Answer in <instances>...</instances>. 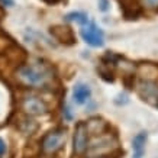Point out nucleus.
I'll list each match as a JSON object with an SVG mask.
<instances>
[{"label":"nucleus","instance_id":"obj_1","mask_svg":"<svg viewBox=\"0 0 158 158\" xmlns=\"http://www.w3.org/2000/svg\"><path fill=\"white\" fill-rule=\"evenodd\" d=\"M16 80L26 89L36 90H55V86L60 84L54 65L44 60L20 64L16 70Z\"/></svg>","mask_w":158,"mask_h":158},{"label":"nucleus","instance_id":"obj_2","mask_svg":"<svg viewBox=\"0 0 158 158\" xmlns=\"http://www.w3.org/2000/svg\"><path fill=\"white\" fill-rule=\"evenodd\" d=\"M67 139V128L65 126H57L54 129L48 131L41 139V152L45 155H55L60 154L65 145Z\"/></svg>","mask_w":158,"mask_h":158},{"label":"nucleus","instance_id":"obj_3","mask_svg":"<svg viewBox=\"0 0 158 158\" xmlns=\"http://www.w3.org/2000/svg\"><path fill=\"white\" fill-rule=\"evenodd\" d=\"M20 109H22V112L25 115H29V116H44L49 113L48 103L44 100L41 96L34 94V93H29V94L22 96Z\"/></svg>","mask_w":158,"mask_h":158},{"label":"nucleus","instance_id":"obj_4","mask_svg":"<svg viewBox=\"0 0 158 158\" xmlns=\"http://www.w3.org/2000/svg\"><path fill=\"white\" fill-rule=\"evenodd\" d=\"M90 144V134L87 129L86 120H78L74 128V135H73V152L74 155H83L87 152Z\"/></svg>","mask_w":158,"mask_h":158},{"label":"nucleus","instance_id":"obj_5","mask_svg":"<svg viewBox=\"0 0 158 158\" xmlns=\"http://www.w3.org/2000/svg\"><path fill=\"white\" fill-rule=\"evenodd\" d=\"M135 90L142 102L158 107V83L155 80H149V78L139 80L136 81Z\"/></svg>","mask_w":158,"mask_h":158},{"label":"nucleus","instance_id":"obj_6","mask_svg":"<svg viewBox=\"0 0 158 158\" xmlns=\"http://www.w3.org/2000/svg\"><path fill=\"white\" fill-rule=\"evenodd\" d=\"M81 38L93 48H102L105 45V32L94 22L87 23V26L84 25V28L81 29Z\"/></svg>","mask_w":158,"mask_h":158},{"label":"nucleus","instance_id":"obj_7","mask_svg":"<svg viewBox=\"0 0 158 158\" xmlns=\"http://www.w3.org/2000/svg\"><path fill=\"white\" fill-rule=\"evenodd\" d=\"M49 34L57 42L65 45V47H71L77 44V36L74 34V31L71 26L67 25H54L49 28Z\"/></svg>","mask_w":158,"mask_h":158},{"label":"nucleus","instance_id":"obj_8","mask_svg":"<svg viewBox=\"0 0 158 158\" xmlns=\"http://www.w3.org/2000/svg\"><path fill=\"white\" fill-rule=\"evenodd\" d=\"M86 125L87 129H89V134H90V138L100 136V135H105L112 131L110 122L103 119L102 116H91L89 120H86Z\"/></svg>","mask_w":158,"mask_h":158},{"label":"nucleus","instance_id":"obj_9","mask_svg":"<svg viewBox=\"0 0 158 158\" xmlns=\"http://www.w3.org/2000/svg\"><path fill=\"white\" fill-rule=\"evenodd\" d=\"M122 12L126 20H136L142 16V6L136 0H120Z\"/></svg>","mask_w":158,"mask_h":158},{"label":"nucleus","instance_id":"obj_10","mask_svg":"<svg viewBox=\"0 0 158 158\" xmlns=\"http://www.w3.org/2000/svg\"><path fill=\"white\" fill-rule=\"evenodd\" d=\"M91 97V89L86 83H77L73 89V102L78 106L86 105Z\"/></svg>","mask_w":158,"mask_h":158},{"label":"nucleus","instance_id":"obj_11","mask_svg":"<svg viewBox=\"0 0 158 158\" xmlns=\"http://www.w3.org/2000/svg\"><path fill=\"white\" fill-rule=\"evenodd\" d=\"M147 141H148V132L147 131H141L135 135L134 139H132V151H134L132 158H144Z\"/></svg>","mask_w":158,"mask_h":158},{"label":"nucleus","instance_id":"obj_12","mask_svg":"<svg viewBox=\"0 0 158 158\" xmlns=\"http://www.w3.org/2000/svg\"><path fill=\"white\" fill-rule=\"evenodd\" d=\"M115 70H116L115 67H112L109 64H105V62H102V64L97 65V74H99V77L105 83H109V84L115 83V80H116Z\"/></svg>","mask_w":158,"mask_h":158},{"label":"nucleus","instance_id":"obj_13","mask_svg":"<svg viewBox=\"0 0 158 158\" xmlns=\"http://www.w3.org/2000/svg\"><path fill=\"white\" fill-rule=\"evenodd\" d=\"M65 20L67 22H76V23L84 26V25L89 23V16L84 12H71V13L65 15Z\"/></svg>","mask_w":158,"mask_h":158},{"label":"nucleus","instance_id":"obj_14","mask_svg":"<svg viewBox=\"0 0 158 158\" xmlns=\"http://www.w3.org/2000/svg\"><path fill=\"white\" fill-rule=\"evenodd\" d=\"M122 84L128 91H134L135 86H136V74L135 73H123Z\"/></svg>","mask_w":158,"mask_h":158},{"label":"nucleus","instance_id":"obj_15","mask_svg":"<svg viewBox=\"0 0 158 158\" xmlns=\"http://www.w3.org/2000/svg\"><path fill=\"white\" fill-rule=\"evenodd\" d=\"M61 110H62V115H64V119L68 120V122H71L74 119V116L71 113V109H70V106L67 105V102H65V89L62 91V96H61Z\"/></svg>","mask_w":158,"mask_h":158},{"label":"nucleus","instance_id":"obj_16","mask_svg":"<svg viewBox=\"0 0 158 158\" xmlns=\"http://www.w3.org/2000/svg\"><path fill=\"white\" fill-rule=\"evenodd\" d=\"M113 103H115L116 106H125L129 103V96H128V93H125V91H122V93H119L118 96L113 99Z\"/></svg>","mask_w":158,"mask_h":158},{"label":"nucleus","instance_id":"obj_17","mask_svg":"<svg viewBox=\"0 0 158 158\" xmlns=\"http://www.w3.org/2000/svg\"><path fill=\"white\" fill-rule=\"evenodd\" d=\"M6 152H7V145H6L5 139L0 138V158H3L6 155Z\"/></svg>","mask_w":158,"mask_h":158},{"label":"nucleus","instance_id":"obj_18","mask_svg":"<svg viewBox=\"0 0 158 158\" xmlns=\"http://www.w3.org/2000/svg\"><path fill=\"white\" fill-rule=\"evenodd\" d=\"M99 10L107 12L109 10V0H99Z\"/></svg>","mask_w":158,"mask_h":158},{"label":"nucleus","instance_id":"obj_19","mask_svg":"<svg viewBox=\"0 0 158 158\" xmlns=\"http://www.w3.org/2000/svg\"><path fill=\"white\" fill-rule=\"evenodd\" d=\"M147 7H158V0H142Z\"/></svg>","mask_w":158,"mask_h":158},{"label":"nucleus","instance_id":"obj_20","mask_svg":"<svg viewBox=\"0 0 158 158\" xmlns=\"http://www.w3.org/2000/svg\"><path fill=\"white\" fill-rule=\"evenodd\" d=\"M86 158H107V157H93V155H90V157H86Z\"/></svg>","mask_w":158,"mask_h":158},{"label":"nucleus","instance_id":"obj_21","mask_svg":"<svg viewBox=\"0 0 158 158\" xmlns=\"http://www.w3.org/2000/svg\"><path fill=\"white\" fill-rule=\"evenodd\" d=\"M119 2H120V0H119Z\"/></svg>","mask_w":158,"mask_h":158}]
</instances>
